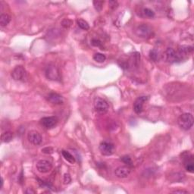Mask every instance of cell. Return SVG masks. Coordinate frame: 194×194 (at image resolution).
Instances as JSON below:
<instances>
[{"mask_svg": "<svg viewBox=\"0 0 194 194\" xmlns=\"http://www.w3.org/2000/svg\"><path fill=\"white\" fill-rule=\"evenodd\" d=\"M166 99L169 101H180L186 98L188 94L187 87L181 83H171L166 85L163 89Z\"/></svg>", "mask_w": 194, "mask_h": 194, "instance_id": "1", "label": "cell"}, {"mask_svg": "<svg viewBox=\"0 0 194 194\" xmlns=\"http://www.w3.org/2000/svg\"><path fill=\"white\" fill-rule=\"evenodd\" d=\"M178 124L181 129L188 131L193 125V116L190 113H184L180 115L178 119Z\"/></svg>", "mask_w": 194, "mask_h": 194, "instance_id": "2", "label": "cell"}, {"mask_svg": "<svg viewBox=\"0 0 194 194\" xmlns=\"http://www.w3.org/2000/svg\"><path fill=\"white\" fill-rule=\"evenodd\" d=\"M45 75L48 80L53 81H59L61 80V72L56 65H49L45 71Z\"/></svg>", "mask_w": 194, "mask_h": 194, "instance_id": "3", "label": "cell"}, {"mask_svg": "<svg viewBox=\"0 0 194 194\" xmlns=\"http://www.w3.org/2000/svg\"><path fill=\"white\" fill-rule=\"evenodd\" d=\"M135 33L137 36L143 39H148L152 36V29L146 24H142L137 27Z\"/></svg>", "mask_w": 194, "mask_h": 194, "instance_id": "4", "label": "cell"}, {"mask_svg": "<svg viewBox=\"0 0 194 194\" xmlns=\"http://www.w3.org/2000/svg\"><path fill=\"white\" fill-rule=\"evenodd\" d=\"M12 77L16 81H25L27 78V73L25 68L21 65L16 66L12 71Z\"/></svg>", "mask_w": 194, "mask_h": 194, "instance_id": "5", "label": "cell"}, {"mask_svg": "<svg viewBox=\"0 0 194 194\" xmlns=\"http://www.w3.org/2000/svg\"><path fill=\"white\" fill-rule=\"evenodd\" d=\"M164 59L167 62L171 64L178 63L183 60L178 53L172 48H168L164 53Z\"/></svg>", "mask_w": 194, "mask_h": 194, "instance_id": "6", "label": "cell"}, {"mask_svg": "<svg viewBox=\"0 0 194 194\" xmlns=\"http://www.w3.org/2000/svg\"><path fill=\"white\" fill-rule=\"evenodd\" d=\"M94 108H95L96 111L99 114H105L108 111L109 106H108V102L105 99L97 97L94 100Z\"/></svg>", "mask_w": 194, "mask_h": 194, "instance_id": "7", "label": "cell"}, {"mask_svg": "<svg viewBox=\"0 0 194 194\" xmlns=\"http://www.w3.org/2000/svg\"><path fill=\"white\" fill-rule=\"evenodd\" d=\"M59 118L56 116H49V117H43L40 120V124L46 129H52L57 125Z\"/></svg>", "mask_w": 194, "mask_h": 194, "instance_id": "8", "label": "cell"}, {"mask_svg": "<svg viewBox=\"0 0 194 194\" xmlns=\"http://www.w3.org/2000/svg\"><path fill=\"white\" fill-rule=\"evenodd\" d=\"M53 168V165L50 162L46 159H41L36 163V169L39 173L46 174L49 172Z\"/></svg>", "mask_w": 194, "mask_h": 194, "instance_id": "9", "label": "cell"}, {"mask_svg": "<svg viewBox=\"0 0 194 194\" xmlns=\"http://www.w3.org/2000/svg\"><path fill=\"white\" fill-rule=\"evenodd\" d=\"M99 150H100L102 155L105 156H109L112 155L114 151V146L112 143L109 142H102L99 145Z\"/></svg>", "mask_w": 194, "mask_h": 194, "instance_id": "10", "label": "cell"}, {"mask_svg": "<svg viewBox=\"0 0 194 194\" xmlns=\"http://www.w3.org/2000/svg\"><path fill=\"white\" fill-rule=\"evenodd\" d=\"M27 140H28V141L30 143H32L33 145H35V146L39 145L43 141L41 134L38 131H29L28 134H27Z\"/></svg>", "mask_w": 194, "mask_h": 194, "instance_id": "11", "label": "cell"}, {"mask_svg": "<svg viewBox=\"0 0 194 194\" xmlns=\"http://www.w3.org/2000/svg\"><path fill=\"white\" fill-rule=\"evenodd\" d=\"M148 99H149V97H145V96L140 97L136 99L134 103V111H135V113L140 114L143 111V105H144L145 102H147Z\"/></svg>", "mask_w": 194, "mask_h": 194, "instance_id": "12", "label": "cell"}, {"mask_svg": "<svg viewBox=\"0 0 194 194\" xmlns=\"http://www.w3.org/2000/svg\"><path fill=\"white\" fill-rule=\"evenodd\" d=\"M131 168L130 166H120V167L117 168L114 171V174H115L116 177L119 178H126L131 175Z\"/></svg>", "mask_w": 194, "mask_h": 194, "instance_id": "13", "label": "cell"}, {"mask_svg": "<svg viewBox=\"0 0 194 194\" xmlns=\"http://www.w3.org/2000/svg\"><path fill=\"white\" fill-rule=\"evenodd\" d=\"M193 51V47L192 46H187V45H182L180 46L178 49L177 53L180 56V57L182 59L187 57L190 54H191Z\"/></svg>", "mask_w": 194, "mask_h": 194, "instance_id": "14", "label": "cell"}, {"mask_svg": "<svg viewBox=\"0 0 194 194\" xmlns=\"http://www.w3.org/2000/svg\"><path fill=\"white\" fill-rule=\"evenodd\" d=\"M46 99L53 105H61L64 103L63 97L56 93H50L46 97Z\"/></svg>", "mask_w": 194, "mask_h": 194, "instance_id": "15", "label": "cell"}, {"mask_svg": "<svg viewBox=\"0 0 194 194\" xmlns=\"http://www.w3.org/2000/svg\"><path fill=\"white\" fill-rule=\"evenodd\" d=\"M14 138V133L12 131H6L2 133L1 135V141L2 143H9L12 141Z\"/></svg>", "mask_w": 194, "mask_h": 194, "instance_id": "16", "label": "cell"}, {"mask_svg": "<svg viewBox=\"0 0 194 194\" xmlns=\"http://www.w3.org/2000/svg\"><path fill=\"white\" fill-rule=\"evenodd\" d=\"M62 155H63L64 158H65L67 162H68L71 163V164H74V163H75V158H74V155H73L72 154L70 153L68 151L62 150Z\"/></svg>", "mask_w": 194, "mask_h": 194, "instance_id": "17", "label": "cell"}, {"mask_svg": "<svg viewBox=\"0 0 194 194\" xmlns=\"http://www.w3.org/2000/svg\"><path fill=\"white\" fill-rule=\"evenodd\" d=\"M11 21V17L8 14H2L0 15V25L1 27H5Z\"/></svg>", "mask_w": 194, "mask_h": 194, "instance_id": "18", "label": "cell"}, {"mask_svg": "<svg viewBox=\"0 0 194 194\" xmlns=\"http://www.w3.org/2000/svg\"><path fill=\"white\" fill-rule=\"evenodd\" d=\"M77 25H78V27H80V29H82V30H88L90 29L89 24H88V23L85 20L80 18V19L77 20Z\"/></svg>", "mask_w": 194, "mask_h": 194, "instance_id": "19", "label": "cell"}, {"mask_svg": "<svg viewBox=\"0 0 194 194\" xmlns=\"http://www.w3.org/2000/svg\"><path fill=\"white\" fill-rule=\"evenodd\" d=\"M94 59L97 62H99V63H102L105 61L106 59V56L104 54H102V53H96L94 56Z\"/></svg>", "mask_w": 194, "mask_h": 194, "instance_id": "20", "label": "cell"}, {"mask_svg": "<svg viewBox=\"0 0 194 194\" xmlns=\"http://www.w3.org/2000/svg\"><path fill=\"white\" fill-rule=\"evenodd\" d=\"M149 57L154 62H157L159 59V53L156 49H152L149 52Z\"/></svg>", "mask_w": 194, "mask_h": 194, "instance_id": "21", "label": "cell"}, {"mask_svg": "<svg viewBox=\"0 0 194 194\" xmlns=\"http://www.w3.org/2000/svg\"><path fill=\"white\" fill-rule=\"evenodd\" d=\"M143 13L144 15V16H146V18H153L155 17V12L152 10H151L150 9H148V8H145L143 10Z\"/></svg>", "mask_w": 194, "mask_h": 194, "instance_id": "22", "label": "cell"}, {"mask_svg": "<svg viewBox=\"0 0 194 194\" xmlns=\"http://www.w3.org/2000/svg\"><path fill=\"white\" fill-rule=\"evenodd\" d=\"M61 24H62V27L65 29H68L69 27H71V26L73 24V21L71 20L68 19V18H65L61 22Z\"/></svg>", "mask_w": 194, "mask_h": 194, "instance_id": "23", "label": "cell"}, {"mask_svg": "<svg viewBox=\"0 0 194 194\" xmlns=\"http://www.w3.org/2000/svg\"><path fill=\"white\" fill-rule=\"evenodd\" d=\"M104 2H105L104 1H99V0L94 1V2H93L94 3V6L97 12H100V11L102 10Z\"/></svg>", "mask_w": 194, "mask_h": 194, "instance_id": "24", "label": "cell"}, {"mask_svg": "<svg viewBox=\"0 0 194 194\" xmlns=\"http://www.w3.org/2000/svg\"><path fill=\"white\" fill-rule=\"evenodd\" d=\"M121 160L124 164H126L128 166H131L133 164L132 159H131V158L129 156V155H124V156H122L121 158Z\"/></svg>", "mask_w": 194, "mask_h": 194, "instance_id": "25", "label": "cell"}, {"mask_svg": "<svg viewBox=\"0 0 194 194\" xmlns=\"http://www.w3.org/2000/svg\"><path fill=\"white\" fill-rule=\"evenodd\" d=\"M38 181H39V185L41 187H43V188H52V185L49 184V183L46 182V181H42V180L40 179H37Z\"/></svg>", "mask_w": 194, "mask_h": 194, "instance_id": "26", "label": "cell"}, {"mask_svg": "<svg viewBox=\"0 0 194 194\" xmlns=\"http://www.w3.org/2000/svg\"><path fill=\"white\" fill-rule=\"evenodd\" d=\"M185 165V168L186 170L188 172H190V173H193L194 172V165L193 162H190V163H187Z\"/></svg>", "mask_w": 194, "mask_h": 194, "instance_id": "27", "label": "cell"}, {"mask_svg": "<svg viewBox=\"0 0 194 194\" xmlns=\"http://www.w3.org/2000/svg\"><path fill=\"white\" fill-rule=\"evenodd\" d=\"M108 5L111 10H115L118 7V2L117 1H109L108 2Z\"/></svg>", "mask_w": 194, "mask_h": 194, "instance_id": "28", "label": "cell"}, {"mask_svg": "<svg viewBox=\"0 0 194 194\" xmlns=\"http://www.w3.org/2000/svg\"><path fill=\"white\" fill-rule=\"evenodd\" d=\"M91 44H92L94 46L102 47V43H101V41L98 39H93L92 40H91Z\"/></svg>", "mask_w": 194, "mask_h": 194, "instance_id": "29", "label": "cell"}, {"mask_svg": "<svg viewBox=\"0 0 194 194\" xmlns=\"http://www.w3.org/2000/svg\"><path fill=\"white\" fill-rule=\"evenodd\" d=\"M71 181V178L69 174H65V175H64V182H65V184H69Z\"/></svg>", "mask_w": 194, "mask_h": 194, "instance_id": "30", "label": "cell"}, {"mask_svg": "<svg viewBox=\"0 0 194 194\" xmlns=\"http://www.w3.org/2000/svg\"><path fill=\"white\" fill-rule=\"evenodd\" d=\"M42 152L45 154H52L53 152V149L52 147H46L42 149Z\"/></svg>", "mask_w": 194, "mask_h": 194, "instance_id": "31", "label": "cell"}, {"mask_svg": "<svg viewBox=\"0 0 194 194\" xmlns=\"http://www.w3.org/2000/svg\"><path fill=\"white\" fill-rule=\"evenodd\" d=\"M173 193H181V194H187L189 193L188 191L187 190H176L175 191H172Z\"/></svg>", "mask_w": 194, "mask_h": 194, "instance_id": "32", "label": "cell"}, {"mask_svg": "<svg viewBox=\"0 0 194 194\" xmlns=\"http://www.w3.org/2000/svg\"><path fill=\"white\" fill-rule=\"evenodd\" d=\"M26 193H35V191L32 188H27V190L25 191Z\"/></svg>", "mask_w": 194, "mask_h": 194, "instance_id": "33", "label": "cell"}, {"mask_svg": "<svg viewBox=\"0 0 194 194\" xmlns=\"http://www.w3.org/2000/svg\"><path fill=\"white\" fill-rule=\"evenodd\" d=\"M3 183H4V181H3V178H1V187H0V189L2 188V187H3Z\"/></svg>", "mask_w": 194, "mask_h": 194, "instance_id": "34", "label": "cell"}]
</instances>
